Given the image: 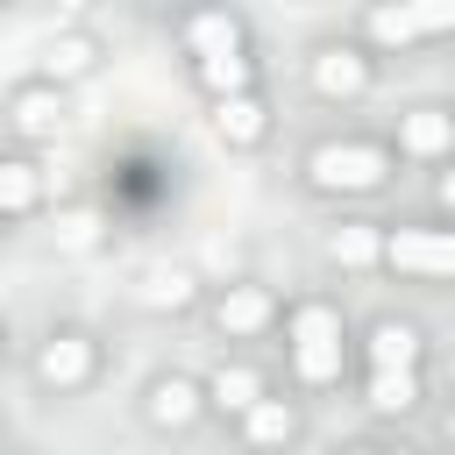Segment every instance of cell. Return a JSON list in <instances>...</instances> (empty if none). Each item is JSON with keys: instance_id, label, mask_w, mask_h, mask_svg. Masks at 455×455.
<instances>
[{"instance_id": "cell-12", "label": "cell", "mask_w": 455, "mask_h": 455, "mask_svg": "<svg viewBox=\"0 0 455 455\" xmlns=\"http://www.w3.org/2000/svg\"><path fill=\"white\" fill-rule=\"evenodd\" d=\"M213 135H220L228 149H256V142L270 135V107H263L256 92H235V100H213Z\"/></svg>"}, {"instance_id": "cell-19", "label": "cell", "mask_w": 455, "mask_h": 455, "mask_svg": "<svg viewBox=\"0 0 455 455\" xmlns=\"http://www.w3.org/2000/svg\"><path fill=\"white\" fill-rule=\"evenodd\" d=\"M43 206V171L28 156H0V213H36Z\"/></svg>"}, {"instance_id": "cell-6", "label": "cell", "mask_w": 455, "mask_h": 455, "mask_svg": "<svg viewBox=\"0 0 455 455\" xmlns=\"http://www.w3.org/2000/svg\"><path fill=\"white\" fill-rule=\"evenodd\" d=\"M363 28H370V43H427V36H448L455 28V7L448 0H427V7H370L363 14Z\"/></svg>"}, {"instance_id": "cell-10", "label": "cell", "mask_w": 455, "mask_h": 455, "mask_svg": "<svg viewBox=\"0 0 455 455\" xmlns=\"http://www.w3.org/2000/svg\"><path fill=\"white\" fill-rule=\"evenodd\" d=\"M448 149H455V114H448V107H412V114H398V156L441 164Z\"/></svg>"}, {"instance_id": "cell-17", "label": "cell", "mask_w": 455, "mask_h": 455, "mask_svg": "<svg viewBox=\"0 0 455 455\" xmlns=\"http://www.w3.org/2000/svg\"><path fill=\"white\" fill-rule=\"evenodd\" d=\"M192 71H199V85H206L213 100H235V92H256V57H249V50H220V57H199Z\"/></svg>"}, {"instance_id": "cell-8", "label": "cell", "mask_w": 455, "mask_h": 455, "mask_svg": "<svg viewBox=\"0 0 455 455\" xmlns=\"http://www.w3.org/2000/svg\"><path fill=\"white\" fill-rule=\"evenodd\" d=\"M7 121H14V135H28V142H57V128H64V92L43 85V78H28V85L7 92Z\"/></svg>"}, {"instance_id": "cell-16", "label": "cell", "mask_w": 455, "mask_h": 455, "mask_svg": "<svg viewBox=\"0 0 455 455\" xmlns=\"http://www.w3.org/2000/svg\"><path fill=\"white\" fill-rule=\"evenodd\" d=\"M185 50H192V64L199 57H220V50H242V14H220V7L185 14Z\"/></svg>"}, {"instance_id": "cell-7", "label": "cell", "mask_w": 455, "mask_h": 455, "mask_svg": "<svg viewBox=\"0 0 455 455\" xmlns=\"http://www.w3.org/2000/svg\"><path fill=\"white\" fill-rule=\"evenodd\" d=\"M277 320V291L270 284H228L220 299H213V327L228 334V341H249V334H263Z\"/></svg>"}, {"instance_id": "cell-2", "label": "cell", "mask_w": 455, "mask_h": 455, "mask_svg": "<svg viewBox=\"0 0 455 455\" xmlns=\"http://www.w3.org/2000/svg\"><path fill=\"white\" fill-rule=\"evenodd\" d=\"M391 178V149L384 142H320L306 156V185L313 192H377Z\"/></svg>"}, {"instance_id": "cell-9", "label": "cell", "mask_w": 455, "mask_h": 455, "mask_svg": "<svg viewBox=\"0 0 455 455\" xmlns=\"http://www.w3.org/2000/svg\"><path fill=\"white\" fill-rule=\"evenodd\" d=\"M199 412H206V391H199L192 377H156V384L142 391V419H149L156 434H185Z\"/></svg>"}, {"instance_id": "cell-21", "label": "cell", "mask_w": 455, "mask_h": 455, "mask_svg": "<svg viewBox=\"0 0 455 455\" xmlns=\"http://www.w3.org/2000/svg\"><path fill=\"white\" fill-rule=\"evenodd\" d=\"M149 306H192V277H156V291H149Z\"/></svg>"}, {"instance_id": "cell-20", "label": "cell", "mask_w": 455, "mask_h": 455, "mask_svg": "<svg viewBox=\"0 0 455 455\" xmlns=\"http://www.w3.org/2000/svg\"><path fill=\"white\" fill-rule=\"evenodd\" d=\"M363 398H370V412H412L419 405V370H377L363 384Z\"/></svg>"}, {"instance_id": "cell-18", "label": "cell", "mask_w": 455, "mask_h": 455, "mask_svg": "<svg viewBox=\"0 0 455 455\" xmlns=\"http://www.w3.org/2000/svg\"><path fill=\"white\" fill-rule=\"evenodd\" d=\"M377 249H384V228H377V220H341V228L327 235V256H334L341 270H370Z\"/></svg>"}, {"instance_id": "cell-15", "label": "cell", "mask_w": 455, "mask_h": 455, "mask_svg": "<svg viewBox=\"0 0 455 455\" xmlns=\"http://www.w3.org/2000/svg\"><path fill=\"white\" fill-rule=\"evenodd\" d=\"M199 391H206V412H235V419H242V412L263 398V377H256L249 363H220L213 384H199Z\"/></svg>"}, {"instance_id": "cell-5", "label": "cell", "mask_w": 455, "mask_h": 455, "mask_svg": "<svg viewBox=\"0 0 455 455\" xmlns=\"http://www.w3.org/2000/svg\"><path fill=\"white\" fill-rule=\"evenodd\" d=\"M306 78H313L320 100H363L370 78H377V64H370V50H355V43H320L313 64H306Z\"/></svg>"}, {"instance_id": "cell-23", "label": "cell", "mask_w": 455, "mask_h": 455, "mask_svg": "<svg viewBox=\"0 0 455 455\" xmlns=\"http://www.w3.org/2000/svg\"><path fill=\"white\" fill-rule=\"evenodd\" d=\"M0 455H7V448H0Z\"/></svg>"}, {"instance_id": "cell-1", "label": "cell", "mask_w": 455, "mask_h": 455, "mask_svg": "<svg viewBox=\"0 0 455 455\" xmlns=\"http://www.w3.org/2000/svg\"><path fill=\"white\" fill-rule=\"evenodd\" d=\"M284 341H291V370H299V384H334V377H341L348 334H341V313H334L327 299H306V306H291V320H284Z\"/></svg>"}, {"instance_id": "cell-3", "label": "cell", "mask_w": 455, "mask_h": 455, "mask_svg": "<svg viewBox=\"0 0 455 455\" xmlns=\"http://www.w3.org/2000/svg\"><path fill=\"white\" fill-rule=\"evenodd\" d=\"M377 263L398 270V277H427V284H441V277L455 270V235H448V228H384Z\"/></svg>"}, {"instance_id": "cell-4", "label": "cell", "mask_w": 455, "mask_h": 455, "mask_svg": "<svg viewBox=\"0 0 455 455\" xmlns=\"http://www.w3.org/2000/svg\"><path fill=\"white\" fill-rule=\"evenodd\" d=\"M92 370H100V341L85 327H57L36 348V384H50V391H78V384H92Z\"/></svg>"}, {"instance_id": "cell-13", "label": "cell", "mask_w": 455, "mask_h": 455, "mask_svg": "<svg viewBox=\"0 0 455 455\" xmlns=\"http://www.w3.org/2000/svg\"><path fill=\"white\" fill-rule=\"evenodd\" d=\"M363 363H370V377L377 370H419V327L412 320H377L370 341H363Z\"/></svg>"}, {"instance_id": "cell-22", "label": "cell", "mask_w": 455, "mask_h": 455, "mask_svg": "<svg viewBox=\"0 0 455 455\" xmlns=\"http://www.w3.org/2000/svg\"><path fill=\"white\" fill-rule=\"evenodd\" d=\"M341 455H419V448H341Z\"/></svg>"}, {"instance_id": "cell-14", "label": "cell", "mask_w": 455, "mask_h": 455, "mask_svg": "<svg viewBox=\"0 0 455 455\" xmlns=\"http://www.w3.org/2000/svg\"><path fill=\"white\" fill-rule=\"evenodd\" d=\"M92 64H100V43H92V36H78V28H71V36H50V50H43V85L64 92V85L85 78Z\"/></svg>"}, {"instance_id": "cell-11", "label": "cell", "mask_w": 455, "mask_h": 455, "mask_svg": "<svg viewBox=\"0 0 455 455\" xmlns=\"http://www.w3.org/2000/svg\"><path fill=\"white\" fill-rule=\"evenodd\" d=\"M291 434H299V405L291 398H256L249 412H242V441H249V455H270V448H291Z\"/></svg>"}]
</instances>
